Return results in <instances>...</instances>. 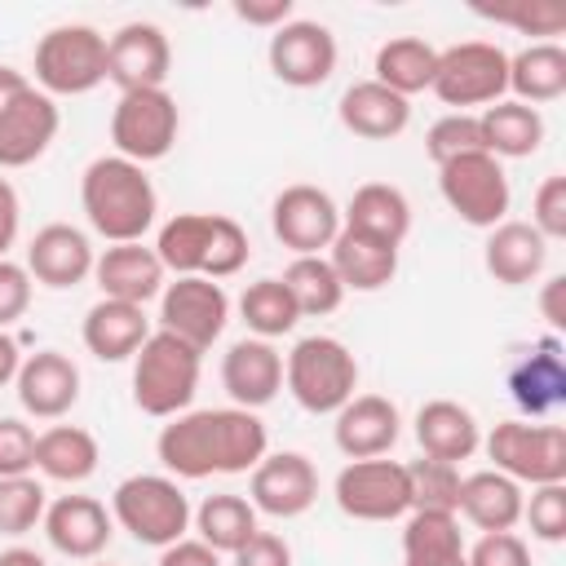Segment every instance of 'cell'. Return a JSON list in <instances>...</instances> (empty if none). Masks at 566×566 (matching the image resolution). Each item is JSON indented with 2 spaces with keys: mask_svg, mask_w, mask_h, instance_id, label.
<instances>
[{
  "mask_svg": "<svg viewBox=\"0 0 566 566\" xmlns=\"http://www.w3.org/2000/svg\"><path fill=\"white\" fill-rule=\"evenodd\" d=\"M44 509H49V500H44V486L31 478V473H22V478H0V535H27V531H35L40 522H44Z\"/></svg>",
  "mask_w": 566,
  "mask_h": 566,
  "instance_id": "cell-42",
  "label": "cell"
},
{
  "mask_svg": "<svg viewBox=\"0 0 566 566\" xmlns=\"http://www.w3.org/2000/svg\"><path fill=\"white\" fill-rule=\"evenodd\" d=\"M27 88H31V80H27L18 66H0V111H4L9 102H18Z\"/></svg>",
  "mask_w": 566,
  "mask_h": 566,
  "instance_id": "cell-57",
  "label": "cell"
},
{
  "mask_svg": "<svg viewBox=\"0 0 566 566\" xmlns=\"http://www.w3.org/2000/svg\"><path fill=\"white\" fill-rule=\"evenodd\" d=\"M40 526H44V539L62 557H75V562H93L97 553H106V544L115 535V517L93 495H57L44 509Z\"/></svg>",
  "mask_w": 566,
  "mask_h": 566,
  "instance_id": "cell-20",
  "label": "cell"
},
{
  "mask_svg": "<svg viewBox=\"0 0 566 566\" xmlns=\"http://www.w3.org/2000/svg\"><path fill=\"white\" fill-rule=\"evenodd\" d=\"M195 531L199 539L212 548V553H239L261 526H256V509L252 500L234 495V491H221V495H208L199 509H195Z\"/></svg>",
  "mask_w": 566,
  "mask_h": 566,
  "instance_id": "cell-37",
  "label": "cell"
},
{
  "mask_svg": "<svg viewBox=\"0 0 566 566\" xmlns=\"http://www.w3.org/2000/svg\"><path fill=\"white\" fill-rule=\"evenodd\" d=\"M93 566H106V562H93Z\"/></svg>",
  "mask_w": 566,
  "mask_h": 566,
  "instance_id": "cell-60",
  "label": "cell"
},
{
  "mask_svg": "<svg viewBox=\"0 0 566 566\" xmlns=\"http://www.w3.org/2000/svg\"><path fill=\"white\" fill-rule=\"evenodd\" d=\"M336 509L354 522H398L411 513V478L402 460H349L332 482Z\"/></svg>",
  "mask_w": 566,
  "mask_h": 566,
  "instance_id": "cell-11",
  "label": "cell"
},
{
  "mask_svg": "<svg viewBox=\"0 0 566 566\" xmlns=\"http://www.w3.org/2000/svg\"><path fill=\"white\" fill-rule=\"evenodd\" d=\"M35 88L49 97H80L106 84V35L88 22L49 27L35 44Z\"/></svg>",
  "mask_w": 566,
  "mask_h": 566,
  "instance_id": "cell-6",
  "label": "cell"
},
{
  "mask_svg": "<svg viewBox=\"0 0 566 566\" xmlns=\"http://www.w3.org/2000/svg\"><path fill=\"white\" fill-rule=\"evenodd\" d=\"M424 150H429V159H433L438 168L451 164V159H460V155L486 150V146H482L478 115H469V111H447L442 119L429 124V133H424Z\"/></svg>",
  "mask_w": 566,
  "mask_h": 566,
  "instance_id": "cell-43",
  "label": "cell"
},
{
  "mask_svg": "<svg viewBox=\"0 0 566 566\" xmlns=\"http://www.w3.org/2000/svg\"><path fill=\"white\" fill-rule=\"evenodd\" d=\"M80 208L106 243H142V234L155 226L159 195L142 164L97 155L80 177Z\"/></svg>",
  "mask_w": 566,
  "mask_h": 566,
  "instance_id": "cell-2",
  "label": "cell"
},
{
  "mask_svg": "<svg viewBox=\"0 0 566 566\" xmlns=\"http://www.w3.org/2000/svg\"><path fill=\"white\" fill-rule=\"evenodd\" d=\"M155 566H221V553H212L203 539H177V544L159 548Z\"/></svg>",
  "mask_w": 566,
  "mask_h": 566,
  "instance_id": "cell-53",
  "label": "cell"
},
{
  "mask_svg": "<svg viewBox=\"0 0 566 566\" xmlns=\"http://www.w3.org/2000/svg\"><path fill=\"white\" fill-rule=\"evenodd\" d=\"M438 190H442L447 208L473 230H495L500 221H509V203H513L509 172L486 150H473V155H460V159L442 164L438 168Z\"/></svg>",
  "mask_w": 566,
  "mask_h": 566,
  "instance_id": "cell-10",
  "label": "cell"
},
{
  "mask_svg": "<svg viewBox=\"0 0 566 566\" xmlns=\"http://www.w3.org/2000/svg\"><path fill=\"white\" fill-rule=\"evenodd\" d=\"M283 287L292 292L301 318H323L345 301V287L327 256H292V265L283 270Z\"/></svg>",
  "mask_w": 566,
  "mask_h": 566,
  "instance_id": "cell-38",
  "label": "cell"
},
{
  "mask_svg": "<svg viewBox=\"0 0 566 566\" xmlns=\"http://www.w3.org/2000/svg\"><path fill=\"white\" fill-rule=\"evenodd\" d=\"M252 256V243H248V230L234 221V217H221L217 212V226H212V243H208V261H203V279H230L248 265Z\"/></svg>",
  "mask_w": 566,
  "mask_h": 566,
  "instance_id": "cell-44",
  "label": "cell"
},
{
  "mask_svg": "<svg viewBox=\"0 0 566 566\" xmlns=\"http://www.w3.org/2000/svg\"><path fill=\"white\" fill-rule=\"evenodd\" d=\"M27 305H31V274H27V265L4 256L0 261V332L9 323H18L27 314Z\"/></svg>",
  "mask_w": 566,
  "mask_h": 566,
  "instance_id": "cell-50",
  "label": "cell"
},
{
  "mask_svg": "<svg viewBox=\"0 0 566 566\" xmlns=\"http://www.w3.org/2000/svg\"><path fill=\"white\" fill-rule=\"evenodd\" d=\"M0 566H49L35 548H22V544H13V548H4L0 553Z\"/></svg>",
  "mask_w": 566,
  "mask_h": 566,
  "instance_id": "cell-58",
  "label": "cell"
},
{
  "mask_svg": "<svg viewBox=\"0 0 566 566\" xmlns=\"http://www.w3.org/2000/svg\"><path fill=\"white\" fill-rule=\"evenodd\" d=\"M509 88H513V102H526L535 111L544 102H557L566 93V49L553 40L517 49L509 57Z\"/></svg>",
  "mask_w": 566,
  "mask_h": 566,
  "instance_id": "cell-34",
  "label": "cell"
},
{
  "mask_svg": "<svg viewBox=\"0 0 566 566\" xmlns=\"http://www.w3.org/2000/svg\"><path fill=\"white\" fill-rule=\"evenodd\" d=\"M97 460H102V447L80 424H49L44 433H35V469L49 482H66V486L88 482L97 473Z\"/></svg>",
  "mask_w": 566,
  "mask_h": 566,
  "instance_id": "cell-33",
  "label": "cell"
},
{
  "mask_svg": "<svg viewBox=\"0 0 566 566\" xmlns=\"http://www.w3.org/2000/svg\"><path fill=\"white\" fill-rule=\"evenodd\" d=\"M234 566H292V544L274 531H256L239 553H230Z\"/></svg>",
  "mask_w": 566,
  "mask_h": 566,
  "instance_id": "cell-51",
  "label": "cell"
},
{
  "mask_svg": "<svg viewBox=\"0 0 566 566\" xmlns=\"http://www.w3.org/2000/svg\"><path fill=\"white\" fill-rule=\"evenodd\" d=\"M482 18L491 22H504V27H517L526 35H557L566 27V9L562 4H548V0H526L522 9H478Z\"/></svg>",
  "mask_w": 566,
  "mask_h": 566,
  "instance_id": "cell-48",
  "label": "cell"
},
{
  "mask_svg": "<svg viewBox=\"0 0 566 566\" xmlns=\"http://www.w3.org/2000/svg\"><path fill=\"white\" fill-rule=\"evenodd\" d=\"M340 124L363 137V142H389L398 133H407L411 124V102L398 97L394 88L376 84V80H358L340 93V106H336Z\"/></svg>",
  "mask_w": 566,
  "mask_h": 566,
  "instance_id": "cell-27",
  "label": "cell"
},
{
  "mask_svg": "<svg viewBox=\"0 0 566 566\" xmlns=\"http://www.w3.org/2000/svg\"><path fill=\"white\" fill-rule=\"evenodd\" d=\"M531 226L553 243V239H566V177L562 172H548L531 199Z\"/></svg>",
  "mask_w": 566,
  "mask_h": 566,
  "instance_id": "cell-46",
  "label": "cell"
},
{
  "mask_svg": "<svg viewBox=\"0 0 566 566\" xmlns=\"http://www.w3.org/2000/svg\"><path fill=\"white\" fill-rule=\"evenodd\" d=\"M522 522L531 526L535 539L562 544L566 539V482L531 486V500L522 504Z\"/></svg>",
  "mask_w": 566,
  "mask_h": 566,
  "instance_id": "cell-45",
  "label": "cell"
},
{
  "mask_svg": "<svg viewBox=\"0 0 566 566\" xmlns=\"http://www.w3.org/2000/svg\"><path fill=\"white\" fill-rule=\"evenodd\" d=\"M57 128H62L57 102L31 84L18 102H9L0 111V168H27V164H35L53 146Z\"/></svg>",
  "mask_w": 566,
  "mask_h": 566,
  "instance_id": "cell-21",
  "label": "cell"
},
{
  "mask_svg": "<svg viewBox=\"0 0 566 566\" xmlns=\"http://www.w3.org/2000/svg\"><path fill=\"white\" fill-rule=\"evenodd\" d=\"M270 226H274V239L296 256H323V248H332V239L340 234V208L323 186L296 181L274 195Z\"/></svg>",
  "mask_w": 566,
  "mask_h": 566,
  "instance_id": "cell-13",
  "label": "cell"
},
{
  "mask_svg": "<svg viewBox=\"0 0 566 566\" xmlns=\"http://www.w3.org/2000/svg\"><path fill=\"white\" fill-rule=\"evenodd\" d=\"M332 438L345 460H376V455H389L394 442L402 438V416L385 394H354L336 411Z\"/></svg>",
  "mask_w": 566,
  "mask_h": 566,
  "instance_id": "cell-19",
  "label": "cell"
},
{
  "mask_svg": "<svg viewBox=\"0 0 566 566\" xmlns=\"http://www.w3.org/2000/svg\"><path fill=\"white\" fill-rule=\"evenodd\" d=\"M155 455L168 478H212V473H252L270 455V433L256 411L243 407H208L172 416L159 438Z\"/></svg>",
  "mask_w": 566,
  "mask_h": 566,
  "instance_id": "cell-1",
  "label": "cell"
},
{
  "mask_svg": "<svg viewBox=\"0 0 566 566\" xmlns=\"http://www.w3.org/2000/svg\"><path fill=\"white\" fill-rule=\"evenodd\" d=\"M164 261L155 256V248L146 243H111L97 261H93V279L102 287V296L111 301H128V305H146L164 292Z\"/></svg>",
  "mask_w": 566,
  "mask_h": 566,
  "instance_id": "cell-24",
  "label": "cell"
},
{
  "mask_svg": "<svg viewBox=\"0 0 566 566\" xmlns=\"http://www.w3.org/2000/svg\"><path fill=\"white\" fill-rule=\"evenodd\" d=\"M539 314H544V323H548L553 332L566 327V274L544 279V287H539Z\"/></svg>",
  "mask_w": 566,
  "mask_h": 566,
  "instance_id": "cell-55",
  "label": "cell"
},
{
  "mask_svg": "<svg viewBox=\"0 0 566 566\" xmlns=\"http://www.w3.org/2000/svg\"><path fill=\"white\" fill-rule=\"evenodd\" d=\"M482 451L513 482H566V429L553 420H500L482 438Z\"/></svg>",
  "mask_w": 566,
  "mask_h": 566,
  "instance_id": "cell-7",
  "label": "cell"
},
{
  "mask_svg": "<svg viewBox=\"0 0 566 566\" xmlns=\"http://www.w3.org/2000/svg\"><path fill=\"white\" fill-rule=\"evenodd\" d=\"M283 385L310 416H336L358 389V358L336 336H301L283 358Z\"/></svg>",
  "mask_w": 566,
  "mask_h": 566,
  "instance_id": "cell-4",
  "label": "cell"
},
{
  "mask_svg": "<svg viewBox=\"0 0 566 566\" xmlns=\"http://www.w3.org/2000/svg\"><path fill=\"white\" fill-rule=\"evenodd\" d=\"M111 517L137 544L168 548L190 531V500L168 473H133L111 491Z\"/></svg>",
  "mask_w": 566,
  "mask_h": 566,
  "instance_id": "cell-5",
  "label": "cell"
},
{
  "mask_svg": "<svg viewBox=\"0 0 566 566\" xmlns=\"http://www.w3.org/2000/svg\"><path fill=\"white\" fill-rule=\"evenodd\" d=\"M407 478H411V509H424V513H455L460 509V464H442V460H411L407 464Z\"/></svg>",
  "mask_w": 566,
  "mask_h": 566,
  "instance_id": "cell-40",
  "label": "cell"
},
{
  "mask_svg": "<svg viewBox=\"0 0 566 566\" xmlns=\"http://www.w3.org/2000/svg\"><path fill=\"white\" fill-rule=\"evenodd\" d=\"M35 469V429L18 416H0V478H22Z\"/></svg>",
  "mask_w": 566,
  "mask_h": 566,
  "instance_id": "cell-47",
  "label": "cell"
},
{
  "mask_svg": "<svg viewBox=\"0 0 566 566\" xmlns=\"http://www.w3.org/2000/svg\"><path fill=\"white\" fill-rule=\"evenodd\" d=\"M252 509L270 517H301L318 500V469L301 451H274L252 469Z\"/></svg>",
  "mask_w": 566,
  "mask_h": 566,
  "instance_id": "cell-16",
  "label": "cell"
},
{
  "mask_svg": "<svg viewBox=\"0 0 566 566\" xmlns=\"http://www.w3.org/2000/svg\"><path fill=\"white\" fill-rule=\"evenodd\" d=\"M402 566H469L464 553H442V557H402Z\"/></svg>",
  "mask_w": 566,
  "mask_h": 566,
  "instance_id": "cell-59",
  "label": "cell"
},
{
  "mask_svg": "<svg viewBox=\"0 0 566 566\" xmlns=\"http://www.w3.org/2000/svg\"><path fill=\"white\" fill-rule=\"evenodd\" d=\"M221 385L234 407L256 411L283 389V354L261 336H243L221 354Z\"/></svg>",
  "mask_w": 566,
  "mask_h": 566,
  "instance_id": "cell-23",
  "label": "cell"
},
{
  "mask_svg": "<svg viewBox=\"0 0 566 566\" xmlns=\"http://www.w3.org/2000/svg\"><path fill=\"white\" fill-rule=\"evenodd\" d=\"M509 394L531 420H548L553 411L566 407V363H562V340L544 336L531 349H522L509 367Z\"/></svg>",
  "mask_w": 566,
  "mask_h": 566,
  "instance_id": "cell-18",
  "label": "cell"
},
{
  "mask_svg": "<svg viewBox=\"0 0 566 566\" xmlns=\"http://www.w3.org/2000/svg\"><path fill=\"white\" fill-rule=\"evenodd\" d=\"M239 314H243L248 332L261 336V340L287 336L301 323V310H296L292 292L283 287V279H256V283H248L243 296H239Z\"/></svg>",
  "mask_w": 566,
  "mask_h": 566,
  "instance_id": "cell-39",
  "label": "cell"
},
{
  "mask_svg": "<svg viewBox=\"0 0 566 566\" xmlns=\"http://www.w3.org/2000/svg\"><path fill=\"white\" fill-rule=\"evenodd\" d=\"M93 261H97V252H93L88 234L80 226H66V221H53V226L35 230V239L27 243V274H31V283L53 287V292L80 287L93 274Z\"/></svg>",
  "mask_w": 566,
  "mask_h": 566,
  "instance_id": "cell-17",
  "label": "cell"
},
{
  "mask_svg": "<svg viewBox=\"0 0 566 566\" xmlns=\"http://www.w3.org/2000/svg\"><path fill=\"white\" fill-rule=\"evenodd\" d=\"M172 71V44L164 27L155 22H124L115 35H106V80L119 93L133 88H164Z\"/></svg>",
  "mask_w": 566,
  "mask_h": 566,
  "instance_id": "cell-15",
  "label": "cell"
},
{
  "mask_svg": "<svg viewBox=\"0 0 566 566\" xmlns=\"http://www.w3.org/2000/svg\"><path fill=\"white\" fill-rule=\"evenodd\" d=\"M18 402L35 420H62L80 402V367L62 349H40L27 354L18 367Z\"/></svg>",
  "mask_w": 566,
  "mask_h": 566,
  "instance_id": "cell-22",
  "label": "cell"
},
{
  "mask_svg": "<svg viewBox=\"0 0 566 566\" xmlns=\"http://www.w3.org/2000/svg\"><path fill=\"white\" fill-rule=\"evenodd\" d=\"M478 128H482L486 155L495 159H531L544 146V115L513 97H500L495 106H486L478 115Z\"/></svg>",
  "mask_w": 566,
  "mask_h": 566,
  "instance_id": "cell-32",
  "label": "cell"
},
{
  "mask_svg": "<svg viewBox=\"0 0 566 566\" xmlns=\"http://www.w3.org/2000/svg\"><path fill=\"white\" fill-rule=\"evenodd\" d=\"M482 265L504 287L535 283L544 274V265H548V239L531 221H500L495 230H486Z\"/></svg>",
  "mask_w": 566,
  "mask_h": 566,
  "instance_id": "cell-25",
  "label": "cell"
},
{
  "mask_svg": "<svg viewBox=\"0 0 566 566\" xmlns=\"http://www.w3.org/2000/svg\"><path fill=\"white\" fill-rule=\"evenodd\" d=\"M371 80L394 88L398 97L411 102V93H424L433 84V71H438V49L420 35H394L376 49V62H371Z\"/></svg>",
  "mask_w": 566,
  "mask_h": 566,
  "instance_id": "cell-35",
  "label": "cell"
},
{
  "mask_svg": "<svg viewBox=\"0 0 566 566\" xmlns=\"http://www.w3.org/2000/svg\"><path fill=\"white\" fill-rule=\"evenodd\" d=\"M522 504H526L522 482L504 478L500 469H478V473H464V482H460L455 517H464L469 526L491 535V531H513L522 522Z\"/></svg>",
  "mask_w": 566,
  "mask_h": 566,
  "instance_id": "cell-29",
  "label": "cell"
},
{
  "mask_svg": "<svg viewBox=\"0 0 566 566\" xmlns=\"http://www.w3.org/2000/svg\"><path fill=\"white\" fill-rule=\"evenodd\" d=\"M84 349L102 363H124L142 349V340L150 336V318H146V305H128V301H111L102 296L97 305H88L84 314Z\"/></svg>",
  "mask_w": 566,
  "mask_h": 566,
  "instance_id": "cell-28",
  "label": "cell"
},
{
  "mask_svg": "<svg viewBox=\"0 0 566 566\" xmlns=\"http://www.w3.org/2000/svg\"><path fill=\"white\" fill-rule=\"evenodd\" d=\"M416 442H420V451L429 460L464 464L482 447V424H478V416L464 402H455V398H429L416 411Z\"/></svg>",
  "mask_w": 566,
  "mask_h": 566,
  "instance_id": "cell-26",
  "label": "cell"
},
{
  "mask_svg": "<svg viewBox=\"0 0 566 566\" xmlns=\"http://www.w3.org/2000/svg\"><path fill=\"white\" fill-rule=\"evenodd\" d=\"M429 88L451 111H469V106L486 111L509 93V53L491 40H464L438 49V71Z\"/></svg>",
  "mask_w": 566,
  "mask_h": 566,
  "instance_id": "cell-8",
  "label": "cell"
},
{
  "mask_svg": "<svg viewBox=\"0 0 566 566\" xmlns=\"http://www.w3.org/2000/svg\"><path fill=\"white\" fill-rule=\"evenodd\" d=\"M18 367H22V349L9 332H0V389L18 380Z\"/></svg>",
  "mask_w": 566,
  "mask_h": 566,
  "instance_id": "cell-56",
  "label": "cell"
},
{
  "mask_svg": "<svg viewBox=\"0 0 566 566\" xmlns=\"http://www.w3.org/2000/svg\"><path fill=\"white\" fill-rule=\"evenodd\" d=\"M265 57H270L274 80H283L287 88H318L336 71V35L323 22L292 18L279 31H270Z\"/></svg>",
  "mask_w": 566,
  "mask_h": 566,
  "instance_id": "cell-14",
  "label": "cell"
},
{
  "mask_svg": "<svg viewBox=\"0 0 566 566\" xmlns=\"http://www.w3.org/2000/svg\"><path fill=\"white\" fill-rule=\"evenodd\" d=\"M212 226H217V212H177L172 221H164L159 239H155V256L164 261V270L177 274V279L203 274Z\"/></svg>",
  "mask_w": 566,
  "mask_h": 566,
  "instance_id": "cell-36",
  "label": "cell"
},
{
  "mask_svg": "<svg viewBox=\"0 0 566 566\" xmlns=\"http://www.w3.org/2000/svg\"><path fill=\"white\" fill-rule=\"evenodd\" d=\"M234 18L248 27L279 31L283 22H292V0H234Z\"/></svg>",
  "mask_w": 566,
  "mask_h": 566,
  "instance_id": "cell-52",
  "label": "cell"
},
{
  "mask_svg": "<svg viewBox=\"0 0 566 566\" xmlns=\"http://www.w3.org/2000/svg\"><path fill=\"white\" fill-rule=\"evenodd\" d=\"M327 261H332V270H336V279H340L345 292H380L398 274V248L394 243L367 239V234L345 230V226L332 239Z\"/></svg>",
  "mask_w": 566,
  "mask_h": 566,
  "instance_id": "cell-30",
  "label": "cell"
},
{
  "mask_svg": "<svg viewBox=\"0 0 566 566\" xmlns=\"http://www.w3.org/2000/svg\"><path fill=\"white\" fill-rule=\"evenodd\" d=\"M226 323H230V296L217 279L186 274V279L164 283V292H159V332H172L177 340H186L203 354V349H212V340H221Z\"/></svg>",
  "mask_w": 566,
  "mask_h": 566,
  "instance_id": "cell-12",
  "label": "cell"
},
{
  "mask_svg": "<svg viewBox=\"0 0 566 566\" xmlns=\"http://www.w3.org/2000/svg\"><path fill=\"white\" fill-rule=\"evenodd\" d=\"M464 562L469 566H531V548L513 531H491V535H478L473 548H464Z\"/></svg>",
  "mask_w": 566,
  "mask_h": 566,
  "instance_id": "cell-49",
  "label": "cell"
},
{
  "mask_svg": "<svg viewBox=\"0 0 566 566\" xmlns=\"http://www.w3.org/2000/svg\"><path fill=\"white\" fill-rule=\"evenodd\" d=\"M181 133V111L177 97L168 88H133L119 93L115 111H111V142L115 155L133 159V164H155L177 146Z\"/></svg>",
  "mask_w": 566,
  "mask_h": 566,
  "instance_id": "cell-9",
  "label": "cell"
},
{
  "mask_svg": "<svg viewBox=\"0 0 566 566\" xmlns=\"http://www.w3.org/2000/svg\"><path fill=\"white\" fill-rule=\"evenodd\" d=\"M340 226L345 230H358L367 239H380V243H402L407 230H411V203L398 186L389 181H367L349 195L345 212H340Z\"/></svg>",
  "mask_w": 566,
  "mask_h": 566,
  "instance_id": "cell-31",
  "label": "cell"
},
{
  "mask_svg": "<svg viewBox=\"0 0 566 566\" xmlns=\"http://www.w3.org/2000/svg\"><path fill=\"white\" fill-rule=\"evenodd\" d=\"M442 553H464L460 517L411 509L402 522V557H442Z\"/></svg>",
  "mask_w": 566,
  "mask_h": 566,
  "instance_id": "cell-41",
  "label": "cell"
},
{
  "mask_svg": "<svg viewBox=\"0 0 566 566\" xmlns=\"http://www.w3.org/2000/svg\"><path fill=\"white\" fill-rule=\"evenodd\" d=\"M199 367L203 354L172 332H150L142 349L133 354V402L137 411L155 420H172L190 411L195 389H199Z\"/></svg>",
  "mask_w": 566,
  "mask_h": 566,
  "instance_id": "cell-3",
  "label": "cell"
},
{
  "mask_svg": "<svg viewBox=\"0 0 566 566\" xmlns=\"http://www.w3.org/2000/svg\"><path fill=\"white\" fill-rule=\"evenodd\" d=\"M18 230H22V203H18L13 181L0 177V261H4L9 248L18 243Z\"/></svg>",
  "mask_w": 566,
  "mask_h": 566,
  "instance_id": "cell-54",
  "label": "cell"
}]
</instances>
